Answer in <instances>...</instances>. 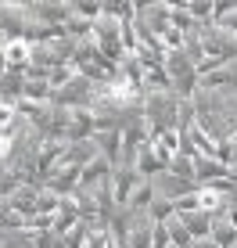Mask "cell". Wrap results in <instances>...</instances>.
<instances>
[{
	"instance_id": "obj_1",
	"label": "cell",
	"mask_w": 237,
	"mask_h": 248,
	"mask_svg": "<svg viewBox=\"0 0 237 248\" xmlns=\"http://www.w3.org/2000/svg\"><path fill=\"white\" fill-rule=\"evenodd\" d=\"M173 216H176V205L169 202V198H162V194H158V198L151 202V209H148V219H151V223H169Z\"/></svg>"
},
{
	"instance_id": "obj_2",
	"label": "cell",
	"mask_w": 237,
	"mask_h": 248,
	"mask_svg": "<svg viewBox=\"0 0 237 248\" xmlns=\"http://www.w3.org/2000/svg\"><path fill=\"white\" fill-rule=\"evenodd\" d=\"M169 173L180 176V180L198 184V180H194V158H191V155H183V151H180V155H173V162H169Z\"/></svg>"
},
{
	"instance_id": "obj_3",
	"label": "cell",
	"mask_w": 237,
	"mask_h": 248,
	"mask_svg": "<svg viewBox=\"0 0 237 248\" xmlns=\"http://www.w3.org/2000/svg\"><path fill=\"white\" fill-rule=\"evenodd\" d=\"M194 248H219V245L212 241V237H208V241H198V245H194Z\"/></svg>"
}]
</instances>
